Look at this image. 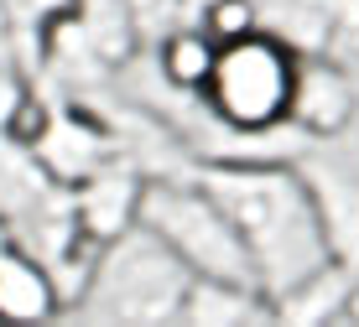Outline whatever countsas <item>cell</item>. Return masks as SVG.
<instances>
[{
    "label": "cell",
    "mask_w": 359,
    "mask_h": 327,
    "mask_svg": "<svg viewBox=\"0 0 359 327\" xmlns=\"http://www.w3.org/2000/svg\"><path fill=\"white\" fill-rule=\"evenodd\" d=\"M208 193L224 203L255 260L261 286H271L276 296H287L292 286L323 270L328 223L318 197L297 177H287V172H224L208 182Z\"/></svg>",
    "instance_id": "6da1fadb"
},
{
    "label": "cell",
    "mask_w": 359,
    "mask_h": 327,
    "mask_svg": "<svg viewBox=\"0 0 359 327\" xmlns=\"http://www.w3.org/2000/svg\"><path fill=\"white\" fill-rule=\"evenodd\" d=\"M193 270L162 234H126L109 244V255L94 265L89 301H99V317L115 322H167L188 312Z\"/></svg>",
    "instance_id": "7a4b0ae2"
},
{
    "label": "cell",
    "mask_w": 359,
    "mask_h": 327,
    "mask_svg": "<svg viewBox=\"0 0 359 327\" xmlns=\"http://www.w3.org/2000/svg\"><path fill=\"white\" fill-rule=\"evenodd\" d=\"M297 83H302V68H297L292 47L250 32L240 42L219 47V68L208 78V104L229 130L261 135L297 109Z\"/></svg>",
    "instance_id": "3957f363"
},
{
    "label": "cell",
    "mask_w": 359,
    "mask_h": 327,
    "mask_svg": "<svg viewBox=\"0 0 359 327\" xmlns=\"http://www.w3.org/2000/svg\"><path fill=\"white\" fill-rule=\"evenodd\" d=\"M135 218L151 234H162L188 260V270L203 275V281H234V286L261 281L240 229H234V218L224 213V203L214 193H182V187L156 182L141 193V213Z\"/></svg>",
    "instance_id": "277c9868"
},
{
    "label": "cell",
    "mask_w": 359,
    "mask_h": 327,
    "mask_svg": "<svg viewBox=\"0 0 359 327\" xmlns=\"http://www.w3.org/2000/svg\"><path fill=\"white\" fill-rule=\"evenodd\" d=\"M57 291L47 281V270L32 255L0 249V322H42L53 317Z\"/></svg>",
    "instance_id": "5b68a950"
},
{
    "label": "cell",
    "mask_w": 359,
    "mask_h": 327,
    "mask_svg": "<svg viewBox=\"0 0 359 327\" xmlns=\"http://www.w3.org/2000/svg\"><path fill=\"white\" fill-rule=\"evenodd\" d=\"M219 68V42L208 32H177L162 47V73L172 89H208Z\"/></svg>",
    "instance_id": "8992f818"
},
{
    "label": "cell",
    "mask_w": 359,
    "mask_h": 327,
    "mask_svg": "<svg viewBox=\"0 0 359 327\" xmlns=\"http://www.w3.org/2000/svg\"><path fill=\"white\" fill-rule=\"evenodd\" d=\"M297 115H302L313 130H339L349 120V94H344V78L333 68H307L302 83H297Z\"/></svg>",
    "instance_id": "52a82bcc"
},
{
    "label": "cell",
    "mask_w": 359,
    "mask_h": 327,
    "mask_svg": "<svg viewBox=\"0 0 359 327\" xmlns=\"http://www.w3.org/2000/svg\"><path fill=\"white\" fill-rule=\"evenodd\" d=\"M255 32V6L250 0H214L208 6V36H214L219 47L224 42H240V36Z\"/></svg>",
    "instance_id": "ba28073f"
}]
</instances>
